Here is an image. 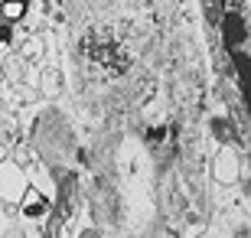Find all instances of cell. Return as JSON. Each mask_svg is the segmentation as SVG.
<instances>
[{
	"label": "cell",
	"instance_id": "6da1fadb",
	"mask_svg": "<svg viewBox=\"0 0 251 238\" xmlns=\"http://www.w3.org/2000/svg\"><path fill=\"white\" fill-rule=\"evenodd\" d=\"M23 10H26V0H3V17L7 20L23 17Z\"/></svg>",
	"mask_w": 251,
	"mask_h": 238
},
{
	"label": "cell",
	"instance_id": "7a4b0ae2",
	"mask_svg": "<svg viewBox=\"0 0 251 238\" xmlns=\"http://www.w3.org/2000/svg\"><path fill=\"white\" fill-rule=\"evenodd\" d=\"M10 39V33H7V26H0V43H7Z\"/></svg>",
	"mask_w": 251,
	"mask_h": 238
}]
</instances>
